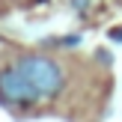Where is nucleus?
Instances as JSON below:
<instances>
[{
  "instance_id": "3",
  "label": "nucleus",
  "mask_w": 122,
  "mask_h": 122,
  "mask_svg": "<svg viewBox=\"0 0 122 122\" xmlns=\"http://www.w3.org/2000/svg\"><path fill=\"white\" fill-rule=\"evenodd\" d=\"M110 39H116V42H122V27H113V30H110Z\"/></svg>"
},
{
  "instance_id": "1",
  "label": "nucleus",
  "mask_w": 122,
  "mask_h": 122,
  "mask_svg": "<svg viewBox=\"0 0 122 122\" xmlns=\"http://www.w3.org/2000/svg\"><path fill=\"white\" fill-rule=\"evenodd\" d=\"M15 66H18V71L36 86V92H39L42 98H54V95L63 89V71H60V66L54 63V60L27 54V57H18Z\"/></svg>"
},
{
  "instance_id": "2",
  "label": "nucleus",
  "mask_w": 122,
  "mask_h": 122,
  "mask_svg": "<svg viewBox=\"0 0 122 122\" xmlns=\"http://www.w3.org/2000/svg\"><path fill=\"white\" fill-rule=\"evenodd\" d=\"M0 101L3 104H36V101H42V95L18 71V66H12V69L0 71Z\"/></svg>"
}]
</instances>
